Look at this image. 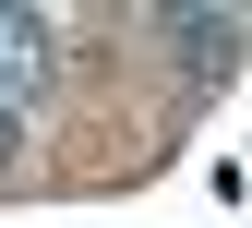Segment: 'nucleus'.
Instances as JSON below:
<instances>
[{
	"label": "nucleus",
	"instance_id": "nucleus-1",
	"mask_svg": "<svg viewBox=\"0 0 252 228\" xmlns=\"http://www.w3.org/2000/svg\"><path fill=\"white\" fill-rule=\"evenodd\" d=\"M168 36H180V72H192V96H216L240 72V12H168Z\"/></svg>",
	"mask_w": 252,
	"mask_h": 228
},
{
	"label": "nucleus",
	"instance_id": "nucleus-2",
	"mask_svg": "<svg viewBox=\"0 0 252 228\" xmlns=\"http://www.w3.org/2000/svg\"><path fill=\"white\" fill-rule=\"evenodd\" d=\"M36 84H48V24L0 0V108H36Z\"/></svg>",
	"mask_w": 252,
	"mask_h": 228
},
{
	"label": "nucleus",
	"instance_id": "nucleus-3",
	"mask_svg": "<svg viewBox=\"0 0 252 228\" xmlns=\"http://www.w3.org/2000/svg\"><path fill=\"white\" fill-rule=\"evenodd\" d=\"M0 168H24V108H0Z\"/></svg>",
	"mask_w": 252,
	"mask_h": 228
}]
</instances>
